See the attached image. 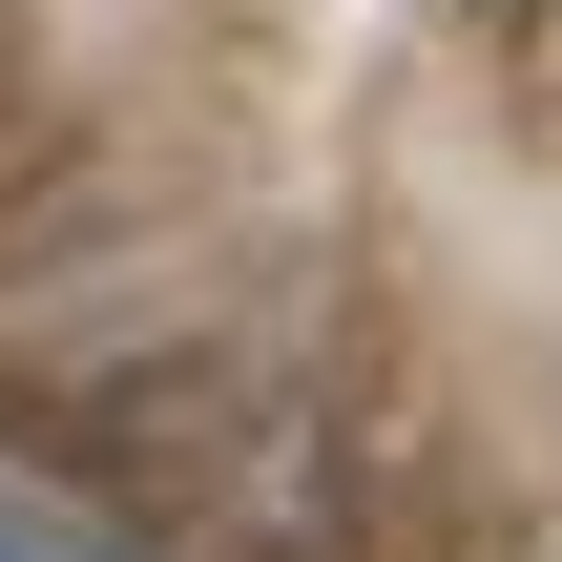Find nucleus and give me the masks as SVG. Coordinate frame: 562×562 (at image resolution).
<instances>
[{
  "instance_id": "obj_1",
  "label": "nucleus",
  "mask_w": 562,
  "mask_h": 562,
  "mask_svg": "<svg viewBox=\"0 0 562 562\" xmlns=\"http://www.w3.org/2000/svg\"><path fill=\"white\" fill-rule=\"evenodd\" d=\"M0 562H104V542H83V521H21V501H0Z\"/></svg>"
}]
</instances>
